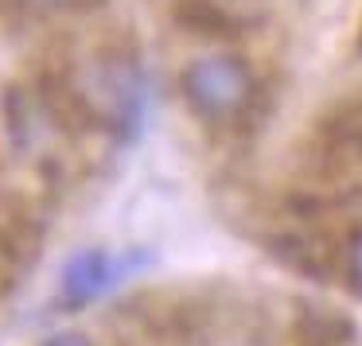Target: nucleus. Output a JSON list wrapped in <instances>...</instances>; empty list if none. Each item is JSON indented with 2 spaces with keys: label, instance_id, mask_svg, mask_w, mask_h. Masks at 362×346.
Wrapping results in <instances>:
<instances>
[{
  "label": "nucleus",
  "instance_id": "1",
  "mask_svg": "<svg viewBox=\"0 0 362 346\" xmlns=\"http://www.w3.org/2000/svg\"><path fill=\"white\" fill-rule=\"evenodd\" d=\"M66 97L82 125L102 129L117 141H133L144 125V74L136 59L121 51L90 59Z\"/></svg>",
  "mask_w": 362,
  "mask_h": 346
},
{
  "label": "nucleus",
  "instance_id": "2",
  "mask_svg": "<svg viewBox=\"0 0 362 346\" xmlns=\"http://www.w3.org/2000/svg\"><path fill=\"white\" fill-rule=\"evenodd\" d=\"M300 167L323 191H351L362 183V102H339L308 133Z\"/></svg>",
  "mask_w": 362,
  "mask_h": 346
},
{
  "label": "nucleus",
  "instance_id": "3",
  "mask_svg": "<svg viewBox=\"0 0 362 346\" xmlns=\"http://www.w3.org/2000/svg\"><path fill=\"white\" fill-rule=\"evenodd\" d=\"M183 97L206 125H234L253 102V74L242 59L211 51L183 66Z\"/></svg>",
  "mask_w": 362,
  "mask_h": 346
},
{
  "label": "nucleus",
  "instance_id": "4",
  "mask_svg": "<svg viewBox=\"0 0 362 346\" xmlns=\"http://www.w3.org/2000/svg\"><path fill=\"white\" fill-rule=\"evenodd\" d=\"M121 276V261L105 249H82L59 273V307L66 311H78V307L102 299L105 292L117 284Z\"/></svg>",
  "mask_w": 362,
  "mask_h": 346
},
{
  "label": "nucleus",
  "instance_id": "5",
  "mask_svg": "<svg viewBox=\"0 0 362 346\" xmlns=\"http://www.w3.org/2000/svg\"><path fill=\"white\" fill-rule=\"evenodd\" d=\"M172 20L191 35H203V40H230L234 35V16L222 0H175Z\"/></svg>",
  "mask_w": 362,
  "mask_h": 346
},
{
  "label": "nucleus",
  "instance_id": "6",
  "mask_svg": "<svg viewBox=\"0 0 362 346\" xmlns=\"http://www.w3.org/2000/svg\"><path fill=\"white\" fill-rule=\"evenodd\" d=\"M339 327H343V323L331 319V315L304 311L300 323L292 327V342L288 346H339Z\"/></svg>",
  "mask_w": 362,
  "mask_h": 346
},
{
  "label": "nucleus",
  "instance_id": "7",
  "mask_svg": "<svg viewBox=\"0 0 362 346\" xmlns=\"http://www.w3.org/2000/svg\"><path fill=\"white\" fill-rule=\"evenodd\" d=\"M346 276H351L354 292L362 296V229L351 237V249H346Z\"/></svg>",
  "mask_w": 362,
  "mask_h": 346
},
{
  "label": "nucleus",
  "instance_id": "8",
  "mask_svg": "<svg viewBox=\"0 0 362 346\" xmlns=\"http://www.w3.org/2000/svg\"><path fill=\"white\" fill-rule=\"evenodd\" d=\"M40 346H94L86 335H74V330H63V335H51L47 342H40Z\"/></svg>",
  "mask_w": 362,
  "mask_h": 346
},
{
  "label": "nucleus",
  "instance_id": "9",
  "mask_svg": "<svg viewBox=\"0 0 362 346\" xmlns=\"http://www.w3.org/2000/svg\"><path fill=\"white\" fill-rule=\"evenodd\" d=\"M8 245H12V237H8V234H0V261H8V257H12Z\"/></svg>",
  "mask_w": 362,
  "mask_h": 346
},
{
  "label": "nucleus",
  "instance_id": "10",
  "mask_svg": "<svg viewBox=\"0 0 362 346\" xmlns=\"http://www.w3.org/2000/svg\"><path fill=\"white\" fill-rule=\"evenodd\" d=\"M35 4H74V0H35Z\"/></svg>",
  "mask_w": 362,
  "mask_h": 346
}]
</instances>
